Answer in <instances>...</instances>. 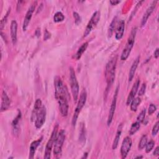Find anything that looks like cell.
I'll list each match as a JSON object with an SVG mask.
<instances>
[{
    "label": "cell",
    "instance_id": "6da1fadb",
    "mask_svg": "<svg viewBox=\"0 0 159 159\" xmlns=\"http://www.w3.org/2000/svg\"><path fill=\"white\" fill-rule=\"evenodd\" d=\"M55 98L59 105V109L62 116L66 117L68 112V93L65 86L59 76H56L54 80Z\"/></svg>",
    "mask_w": 159,
    "mask_h": 159
},
{
    "label": "cell",
    "instance_id": "7a4b0ae2",
    "mask_svg": "<svg viewBox=\"0 0 159 159\" xmlns=\"http://www.w3.org/2000/svg\"><path fill=\"white\" fill-rule=\"evenodd\" d=\"M117 60V56L114 57L111 60H109V61L107 62L106 66L105 78L106 80V83H107L106 90V93H107L109 90H110V88L112 86L114 81Z\"/></svg>",
    "mask_w": 159,
    "mask_h": 159
},
{
    "label": "cell",
    "instance_id": "3957f363",
    "mask_svg": "<svg viewBox=\"0 0 159 159\" xmlns=\"http://www.w3.org/2000/svg\"><path fill=\"white\" fill-rule=\"evenodd\" d=\"M136 33H137V28L136 27H133L132 29V30L130 32V34L129 35V37H128L127 41L125 43V45L122 50L121 56H120V59L121 60H125L129 56L132 48L134 46V42H135V39L136 36Z\"/></svg>",
    "mask_w": 159,
    "mask_h": 159
},
{
    "label": "cell",
    "instance_id": "277c9868",
    "mask_svg": "<svg viewBox=\"0 0 159 159\" xmlns=\"http://www.w3.org/2000/svg\"><path fill=\"white\" fill-rule=\"evenodd\" d=\"M70 82L71 86V89L72 96L75 102H77L79 94V84L75 75L74 69L72 67L70 68Z\"/></svg>",
    "mask_w": 159,
    "mask_h": 159
},
{
    "label": "cell",
    "instance_id": "5b68a950",
    "mask_svg": "<svg viewBox=\"0 0 159 159\" xmlns=\"http://www.w3.org/2000/svg\"><path fill=\"white\" fill-rule=\"evenodd\" d=\"M86 98H87V93H86L85 89H83L82 90V91L81 92V94L80 96V99L78 101V104H77V106L75 110L74 114H73V116L72 118V125H75L76 121H77V119L78 117V116L80 113L82 108L83 107V106H84V104L86 103Z\"/></svg>",
    "mask_w": 159,
    "mask_h": 159
},
{
    "label": "cell",
    "instance_id": "8992f818",
    "mask_svg": "<svg viewBox=\"0 0 159 159\" xmlns=\"http://www.w3.org/2000/svg\"><path fill=\"white\" fill-rule=\"evenodd\" d=\"M57 131H58V125H56L52 131V133L51 134V136L48 140L46 147H45V154H44V158L48 159L50 158L51 155V152L52 148L54 145L55 140L56 139L57 135Z\"/></svg>",
    "mask_w": 159,
    "mask_h": 159
},
{
    "label": "cell",
    "instance_id": "52a82bcc",
    "mask_svg": "<svg viewBox=\"0 0 159 159\" xmlns=\"http://www.w3.org/2000/svg\"><path fill=\"white\" fill-rule=\"evenodd\" d=\"M65 134L63 130H61L60 132L57 134L56 139L53 145V153L54 155H60L61 152V149L63 147V142L65 141Z\"/></svg>",
    "mask_w": 159,
    "mask_h": 159
},
{
    "label": "cell",
    "instance_id": "ba28073f",
    "mask_svg": "<svg viewBox=\"0 0 159 159\" xmlns=\"http://www.w3.org/2000/svg\"><path fill=\"white\" fill-rule=\"evenodd\" d=\"M99 19H100V12L98 11H96L94 12L92 17H91V19L89 20V21L87 24L86 29L84 32V37L88 36L91 33L93 29L98 24Z\"/></svg>",
    "mask_w": 159,
    "mask_h": 159
},
{
    "label": "cell",
    "instance_id": "9c48e42d",
    "mask_svg": "<svg viewBox=\"0 0 159 159\" xmlns=\"http://www.w3.org/2000/svg\"><path fill=\"white\" fill-rule=\"evenodd\" d=\"M46 114H47L46 108L45 106L43 105L36 116L35 122V125L36 128L40 129L43 126V125L45 122Z\"/></svg>",
    "mask_w": 159,
    "mask_h": 159
},
{
    "label": "cell",
    "instance_id": "30bf717a",
    "mask_svg": "<svg viewBox=\"0 0 159 159\" xmlns=\"http://www.w3.org/2000/svg\"><path fill=\"white\" fill-rule=\"evenodd\" d=\"M119 86L117 87L116 90L114 93V95L113 96V99L111 104V107L109 109V115H108V118H107V125L109 126L111 125V124L113 120V117H114V115L115 113V111H116V103H117V94H118V89Z\"/></svg>",
    "mask_w": 159,
    "mask_h": 159
},
{
    "label": "cell",
    "instance_id": "8fae6325",
    "mask_svg": "<svg viewBox=\"0 0 159 159\" xmlns=\"http://www.w3.org/2000/svg\"><path fill=\"white\" fill-rule=\"evenodd\" d=\"M132 139L129 137H125L124 138L120 147V154L122 156V158H126L132 147Z\"/></svg>",
    "mask_w": 159,
    "mask_h": 159
},
{
    "label": "cell",
    "instance_id": "7c38bea8",
    "mask_svg": "<svg viewBox=\"0 0 159 159\" xmlns=\"http://www.w3.org/2000/svg\"><path fill=\"white\" fill-rule=\"evenodd\" d=\"M37 2H34L29 7L27 13L25 14V16L24 17V20L23 22V25H22V29L24 31H25L29 26V22L31 20L32 16V14L35 10V5H36Z\"/></svg>",
    "mask_w": 159,
    "mask_h": 159
},
{
    "label": "cell",
    "instance_id": "4fadbf2b",
    "mask_svg": "<svg viewBox=\"0 0 159 159\" xmlns=\"http://www.w3.org/2000/svg\"><path fill=\"white\" fill-rule=\"evenodd\" d=\"M140 81L139 79H137L135 82L134 83V85L132 86V89L130 90V93L129 94V96L127 97V102H126V104L127 105H129L130 103L131 102V101L133 100V99L135 98L137 93V91H138V89H139V84H140Z\"/></svg>",
    "mask_w": 159,
    "mask_h": 159
},
{
    "label": "cell",
    "instance_id": "5bb4252c",
    "mask_svg": "<svg viewBox=\"0 0 159 159\" xmlns=\"http://www.w3.org/2000/svg\"><path fill=\"white\" fill-rule=\"evenodd\" d=\"M157 1H153L152 2V4H150V6L147 8V9L146 10L145 14H143V17H142V20H141V26H143L145 25V24H146L148 17H150V16L151 15V14L152 13V12L153 11V10L155 9V6H156V4H157Z\"/></svg>",
    "mask_w": 159,
    "mask_h": 159
},
{
    "label": "cell",
    "instance_id": "9a60e30c",
    "mask_svg": "<svg viewBox=\"0 0 159 159\" xmlns=\"http://www.w3.org/2000/svg\"><path fill=\"white\" fill-rule=\"evenodd\" d=\"M11 104V101L6 93L3 91L1 95V112L6 111L9 109Z\"/></svg>",
    "mask_w": 159,
    "mask_h": 159
},
{
    "label": "cell",
    "instance_id": "2e32d148",
    "mask_svg": "<svg viewBox=\"0 0 159 159\" xmlns=\"http://www.w3.org/2000/svg\"><path fill=\"white\" fill-rule=\"evenodd\" d=\"M124 29H125V22L123 20H120L119 22L116 30L115 37L117 40H120L122 39L124 35Z\"/></svg>",
    "mask_w": 159,
    "mask_h": 159
},
{
    "label": "cell",
    "instance_id": "e0dca14e",
    "mask_svg": "<svg viewBox=\"0 0 159 159\" xmlns=\"http://www.w3.org/2000/svg\"><path fill=\"white\" fill-rule=\"evenodd\" d=\"M11 37L12 42L14 45L16 44L17 42V23L16 20H13L11 24Z\"/></svg>",
    "mask_w": 159,
    "mask_h": 159
},
{
    "label": "cell",
    "instance_id": "ac0fdd59",
    "mask_svg": "<svg viewBox=\"0 0 159 159\" xmlns=\"http://www.w3.org/2000/svg\"><path fill=\"white\" fill-rule=\"evenodd\" d=\"M42 140V137H40V139H39L37 140L33 141L31 143L30 146V150H29V158L32 159V158H34V155L35 153V152L37 150V148L39 146Z\"/></svg>",
    "mask_w": 159,
    "mask_h": 159
},
{
    "label": "cell",
    "instance_id": "d6986e66",
    "mask_svg": "<svg viewBox=\"0 0 159 159\" xmlns=\"http://www.w3.org/2000/svg\"><path fill=\"white\" fill-rule=\"evenodd\" d=\"M139 62H140V56H138L134 60V61L130 67L129 73V81H131L133 80L135 73V71H136V69L138 66V65L139 64Z\"/></svg>",
    "mask_w": 159,
    "mask_h": 159
},
{
    "label": "cell",
    "instance_id": "ffe728a7",
    "mask_svg": "<svg viewBox=\"0 0 159 159\" xmlns=\"http://www.w3.org/2000/svg\"><path fill=\"white\" fill-rule=\"evenodd\" d=\"M42 106L43 105H42L41 99H37L35 102L34 109H33V111H32V116H31L32 120H34V119H35L36 116H37V113L39 112V111H40V109H41Z\"/></svg>",
    "mask_w": 159,
    "mask_h": 159
},
{
    "label": "cell",
    "instance_id": "44dd1931",
    "mask_svg": "<svg viewBox=\"0 0 159 159\" xmlns=\"http://www.w3.org/2000/svg\"><path fill=\"white\" fill-rule=\"evenodd\" d=\"M122 124H120L118 126V128H117V132H116V136H115L113 143H112V148L113 150H115L118 146L119 139H120L121 133H122Z\"/></svg>",
    "mask_w": 159,
    "mask_h": 159
},
{
    "label": "cell",
    "instance_id": "7402d4cb",
    "mask_svg": "<svg viewBox=\"0 0 159 159\" xmlns=\"http://www.w3.org/2000/svg\"><path fill=\"white\" fill-rule=\"evenodd\" d=\"M21 117V114L20 112L19 111V113L17 114V116H16V117L14 119L12 123V128H13V131L14 134H17V131H19V121Z\"/></svg>",
    "mask_w": 159,
    "mask_h": 159
},
{
    "label": "cell",
    "instance_id": "603a6c76",
    "mask_svg": "<svg viewBox=\"0 0 159 159\" xmlns=\"http://www.w3.org/2000/svg\"><path fill=\"white\" fill-rule=\"evenodd\" d=\"M88 42L83 43L81 45V46L78 48L77 52L76 53V54H75V57H74L75 58V59L79 60V59L81 57L83 53L85 52V50H86V48H87V47H88Z\"/></svg>",
    "mask_w": 159,
    "mask_h": 159
},
{
    "label": "cell",
    "instance_id": "cb8c5ba5",
    "mask_svg": "<svg viewBox=\"0 0 159 159\" xmlns=\"http://www.w3.org/2000/svg\"><path fill=\"white\" fill-rule=\"evenodd\" d=\"M141 102V99L139 97H137V98H134L133 99V100L131 101V102L130 103V110L132 111H136L137 109V107L139 106V105L140 104Z\"/></svg>",
    "mask_w": 159,
    "mask_h": 159
},
{
    "label": "cell",
    "instance_id": "d4e9b609",
    "mask_svg": "<svg viewBox=\"0 0 159 159\" xmlns=\"http://www.w3.org/2000/svg\"><path fill=\"white\" fill-rule=\"evenodd\" d=\"M140 127V122L136 121L135 122L133 123L130 127L129 130V134L130 135H134Z\"/></svg>",
    "mask_w": 159,
    "mask_h": 159
},
{
    "label": "cell",
    "instance_id": "484cf974",
    "mask_svg": "<svg viewBox=\"0 0 159 159\" xmlns=\"http://www.w3.org/2000/svg\"><path fill=\"white\" fill-rule=\"evenodd\" d=\"M65 19V16L61 12H57L53 16V20L55 22H62Z\"/></svg>",
    "mask_w": 159,
    "mask_h": 159
},
{
    "label": "cell",
    "instance_id": "4316f807",
    "mask_svg": "<svg viewBox=\"0 0 159 159\" xmlns=\"http://www.w3.org/2000/svg\"><path fill=\"white\" fill-rule=\"evenodd\" d=\"M116 22H117V17L116 16L115 17L113 18L110 25H109V37H111L113 34V32H114V30L115 29V27H116Z\"/></svg>",
    "mask_w": 159,
    "mask_h": 159
},
{
    "label": "cell",
    "instance_id": "83f0119b",
    "mask_svg": "<svg viewBox=\"0 0 159 159\" xmlns=\"http://www.w3.org/2000/svg\"><path fill=\"white\" fill-rule=\"evenodd\" d=\"M147 143V137L146 135H143L142 137V138L140 139V142H139V148L140 150L143 149V148L145 147Z\"/></svg>",
    "mask_w": 159,
    "mask_h": 159
},
{
    "label": "cell",
    "instance_id": "f1b7e54d",
    "mask_svg": "<svg viewBox=\"0 0 159 159\" xmlns=\"http://www.w3.org/2000/svg\"><path fill=\"white\" fill-rule=\"evenodd\" d=\"M81 129L80 132V140L81 142L85 141V127L84 124H81Z\"/></svg>",
    "mask_w": 159,
    "mask_h": 159
},
{
    "label": "cell",
    "instance_id": "f546056e",
    "mask_svg": "<svg viewBox=\"0 0 159 159\" xmlns=\"http://www.w3.org/2000/svg\"><path fill=\"white\" fill-rule=\"evenodd\" d=\"M154 145H155V142L153 140H150L148 142H147L145 145L146 153H149L153 149Z\"/></svg>",
    "mask_w": 159,
    "mask_h": 159
},
{
    "label": "cell",
    "instance_id": "4dcf8cb0",
    "mask_svg": "<svg viewBox=\"0 0 159 159\" xmlns=\"http://www.w3.org/2000/svg\"><path fill=\"white\" fill-rule=\"evenodd\" d=\"M145 112H146V110L145 109H143L139 114V116H137V121L139 122H143L145 119Z\"/></svg>",
    "mask_w": 159,
    "mask_h": 159
},
{
    "label": "cell",
    "instance_id": "1f68e13d",
    "mask_svg": "<svg viewBox=\"0 0 159 159\" xmlns=\"http://www.w3.org/2000/svg\"><path fill=\"white\" fill-rule=\"evenodd\" d=\"M156 109H157L156 106L155 104H150L149 107H148V115H152L153 112H155Z\"/></svg>",
    "mask_w": 159,
    "mask_h": 159
},
{
    "label": "cell",
    "instance_id": "d6a6232c",
    "mask_svg": "<svg viewBox=\"0 0 159 159\" xmlns=\"http://www.w3.org/2000/svg\"><path fill=\"white\" fill-rule=\"evenodd\" d=\"M158 126H159V122L158 121H157L152 128V135H156L157 134L158 132Z\"/></svg>",
    "mask_w": 159,
    "mask_h": 159
},
{
    "label": "cell",
    "instance_id": "836d02e7",
    "mask_svg": "<svg viewBox=\"0 0 159 159\" xmlns=\"http://www.w3.org/2000/svg\"><path fill=\"white\" fill-rule=\"evenodd\" d=\"M73 17L75 18L76 24L77 25L79 24L81 22V20L80 16L76 12H73Z\"/></svg>",
    "mask_w": 159,
    "mask_h": 159
},
{
    "label": "cell",
    "instance_id": "e575fe53",
    "mask_svg": "<svg viewBox=\"0 0 159 159\" xmlns=\"http://www.w3.org/2000/svg\"><path fill=\"white\" fill-rule=\"evenodd\" d=\"M145 89H146V85L145 83H143L139 91V96H142L145 94Z\"/></svg>",
    "mask_w": 159,
    "mask_h": 159
},
{
    "label": "cell",
    "instance_id": "d590c367",
    "mask_svg": "<svg viewBox=\"0 0 159 159\" xmlns=\"http://www.w3.org/2000/svg\"><path fill=\"white\" fill-rule=\"evenodd\" d=\"M7 14L6 16V17L4 16V18L1 20V24H0V29L1 30H2L3 27H4V25H5V23H6V18H7Z\"/></svg>",
    "mask_w": 159,
    "mask_h": 159
},
{
    "label": "cell",
    "instance_id": "8d00e7d4",
    "mask_svg": "<svg viewBox=\"0 0 159 159\" xmlns=\"http://www.w3.org/2000/svg\"><path fill=\"white\" fill-rule=\"evenodd\" d=\"M50 33L46 30H45V34H44V40H46L47 39H48V38H50Z\"/></svg>",
    "mask_w": 159,
    "mask_h": 159
},
{
    "label": "cell",
    "instance_id": "74e56055",
    "mask_svg": "<svg viewBox=\"0 0 159 159\" xmlns=\"http://www.w3.org/2000/svg\"><path fill=\"white\" fill-rule=\"evenodd\" d=\"M153 153V155H155V156H158L159 155V147H157L155 148Z\"/></svg>",
    "mask_w": 159,
    "mask_h": 159
},
{
    "label": "cell",
    "instance_id": "f35d334b",
    "mask_svg": "<svg viewBox=\"0 0 159 159\" xmlns=\"http://www.w3.org/2000/svg\"><path fill=\"white\" fill-rule=\"evenodd\" d=\"M159 56V52H158V48H157L156 50L154 52V57L155 58H158Z\"/></svg>",
    "mask_w": 159,
    "mask_h": 159
},
{
    "label": "cell",
    "instance_id": "ab89813d",
    "mask_svg": "<svg viewBox=\"0 0 159 159\" xmlns=\"http://www.w3.org/2000/svg\"><path fill=\"white\" fill-rule=\"evenodd\" d=\"M120 1H116V0H112V1H110V3L112 4V5H117V4H119Z\"/></svg>",
    "mask_w": 159,
    "mask_h": 159
},
{
    "label": "cell",
    "instance_id": "60d3db41",
    "mask_svg": "<svg viewBox=\"0 0 159 159\" xmlns=\"http://www.w3.org/2000/svg\"><path fill=\"white\" fill-rule=\"evenodd\" d=\"M142 157H143L142 156H140V157H139H139H136V158H142Z\"/></svg>",
    "mask_w": 159,
    "mask_h": 159
}]
</instances>
